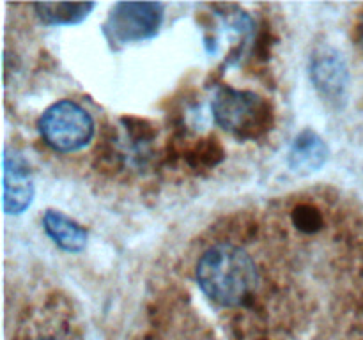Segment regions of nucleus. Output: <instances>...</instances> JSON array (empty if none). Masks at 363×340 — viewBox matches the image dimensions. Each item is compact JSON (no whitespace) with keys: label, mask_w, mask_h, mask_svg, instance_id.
<instances>
[{"label":"nucleus","mask_w":363,"mask_h":340,"mask_svg":"<svg viewBox=\"0 0 363 340\" xmlns=\"http://www.w3.org/2000/svg\"><path fill=\"white\" fill-rule=\"evenodd\" d=\"M202 293L225 308L247 305L259 285V269L247 250L233 243H216L201 255L195 269Z\"/></svg>","instance_id":"1"},{"label":"nucleus","mask_w":363,"mask_h":340,"mask_svg":"<svg viewBox=\"0 0 363 340\" xmlns=\"http://www.w3.org/2000/svg\"><path fill=\"white\" fill-rule=\"evenodd\" d=\"M215 123L240 140H255L272 130L273 110L268 99L252 91L222 85L211 101Z\"/></svg>","instance_id":"2"},{"label":"nucleus","mask_w":363,"mask_h":340,"mask_svg":"<svg viewBox=\"0 0 363 340\" xmlns=\"http://www.w3.org/2000/svg\"><path fill=\"white\" fill-rule=\"evenodd\" d=\"M39 133L48 147L57 152H77L94 137L91 113L73 99L53 103L39 117Z\"/></svg>","instance_id":"3"},{"label":"nucleus","mask_w":363,"mask_h":340,"mask_svg":"<svg viewBox=\"0 0 363 340\" xmlns=\"http://www.w3.org/2000/svg\"><path fill=\"white\" fill-rule=\"evenodd\" d=\"M165 7L160 2H117L105 23V34L117 45L151 39L162 27Z\"/></svg>","instance_id":"4"},{"label":"nucleus","mask_w":363,"mask_h":340,"mask_svg":"<svg viewBox=\"0 0 363 340\" xmlns=\"http://www.w3.org/2000/svg\"><path fill=\"white\" fill-rule=\"evenodd\" d=\"M311 81L315 91L328 103L340 105L346 101L350 89V67L339 50L321 46L311 55L308 62Z\"/></svg>","instance_id":"5"},{"label":"nucleus","mask_w":363,"mask_h":340,"mask_svg":"<svg viewBox=\"0 0 363 340\" xmlns=\"http://www.w3.org/2000/svg\"><path fill=\"white\" fill-rule=\"evenodd\" d=\"M2 204L7 215H21L34 200V179L28 163L14 149L4 151Z\"/></svg>","instance_id":"6"},{"label":"nucleus","mask_w":363,"mask_h":340,"mask_svg":"<svg viewBox=\"0 0 363 340\" xmlns=\"http://www.w3.org/2000/svg\"><path fill=\"white\" fill-rule=\"evenodd\" d=\"M328 145L315 131L303 130L296 138L289 151V166L294 174L311 176L323 169L328 159Z\"/></svg>","instance_id":"7"},{"label":"nucleus","mask_w":363,"mask_h":340,"mask_svg":"<svg viewBox=\"0 0 363 340\" xmlns=\"http://www.w3.org/2000/svg\"><path fill=\"white\" fill-rule=\"evenodd\" d=\"M43 229L50 239L69 254H78L87 244V230L64 212L48 209L43 215Z\"/></svg>","instance_id":"8"},{"label":"nucleus","mask_w":363,"mask_h":340,"mask_svg":"<svg viewBox=\"0 0 363 340\" xmlns=\"http://www.w3.org/2000/svg\"><path fill=\"white\" fill-rule=\"evenodd\" d=\"M34 11L39 21L48 27H59V25H77L82 23L96 4L92 2H39L34 4Z\"/></svg>","instance_id":"9"},{"label":"nucleus","mask_w":363,"mask_h":340,"mask_svg":"<svg viewBox=\"0 0 363 340\" xmlns=\"http://www.w3.org/2000/svg\"><path fill=\"white\" fill-rule=\"evenodd\" d=\"M223 159V149L215 138H208L195 145L188 154V163L195 169H211Z\"/></svg>","instance_id":"10"},{"label":"nucleus","mask_w":363,"mask_h":340,"mask_svg":"<svg viewBox=\"0 0 363 340\" xmlns=\"http://www.w3.org/2000/svg\"><path fill=\"white\" fill-rule=\"evenodd\" d=\"M293 223L298 230L305 234H314L321 230L323 215L315 205L312 204H298L293 209Z\"/></svg>","instance_id":"11"},{"label":"nucleus","mask_w":363,"mask_h":340,"mask_svg":"<svg viewBox=\"0 0 363 340\" xmlns=\"http://www.w3.org/2000/svg\"><path fill=\"white\" fill-rule=\"evenodd\" d=\"M360 42H362V48H363V20H362V27H360Z\"/></svg>","instance_id":"12"},{"label":"nucleus","mask_w":363,"mask_h":340,"mask_svg":"<svg viewBox=\"0 0 363 340\" xmlns=\"http://www.w3.org/2000/svg\"><path fill=\"white\" fill-rule=\"evenodd\" d=\"M35 340H59L55 336H43V339H35Z\"/></svg>","instance_id":"13"}]
</instances>
